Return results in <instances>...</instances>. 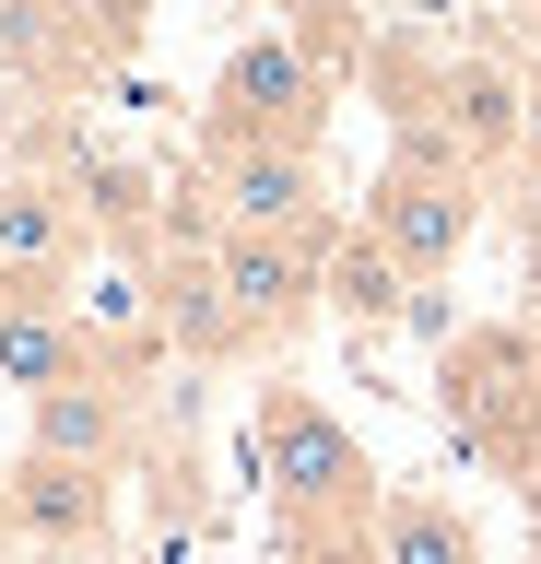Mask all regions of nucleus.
<instances>
[{
	"label": "nucleus",
	"mask_w": 541,
	"mask_h": 564,
	"mask_svg": "<svg viewBox=\"0 0 541 564\" xmlns=\"http://www.w3.org/2000/svg\"><path fill=\"white\" fill-rule=\"evenodd\" d=\"M12 494V541H47V553H107V506H118V470H83V458H12L0 470Z\"/></svg>",
	"instance_id": "nucleus-7"
},
{
	"label": "nucleus",
	"mask_w": 541,
	"mask_h": 564,
	"mask_svg": "<svg viewBox=\"0 0 541 564\" xmlns=\"http://www.w3.org/2000/svg\"><path fill=\"white\" fill-rule=\"evenodd\" d=\"M72 271H83V200H59L47 176H0V282L72 306Z\"/></svg>",
	"instance_id": "nucleus-8"
},
{
	"label": "nucleus",
	"mask_w": 541,
	"mask_h": 564,
	"mask_svg": "<svg viewBox=\"0 0 541 564\" xmlns=\"http://www.w3.org/2000/svg\"><path fill=\"white\" fill-rule=\"evenodd\" d=\"M213 271L236 294V317H248V341H294L329 306V247L318 236H224Z\"/></svg>",
	"instance_id": "nucleus-6"
},
{
	"label": "nucleus",
	"mask_w": 541,
	"mask_h": 564,
	"mask_svg": "<svg viewBox=\"0 0 541 564\" xmlns=\"http://www.w3.org/2000/svg\"><path fill=\"white\" fill-rule=\"evenodd\" d=\"M24 447L36 458H83V470H118V458H130V388L83 377V388H59V400H36Z\"/></svg>",
	"instance_id": "nucleus-10"
},
{
	"label": "nucleus",
	"mask_w": 541,
	"mask_h": 564,
	"mask_svg": "<svg viewBox=\"0 0 541 564\" xmlns=\"http://www.w3.org/2000/svg\"><path fill=\"white\" fill-rule=\"evenodd\" d=\"M248 435H259V470H271L283 529H377V518H389L377 458L354 447V423L329 412L318 388L271 377V388H259V412H248Z\"/></svg>",
	"instance_id": "nucleus-1"
},
{
	"label": "nucleus",
	"mask_w": 541,
	"mask_h": 564,
	"mask_svg": "<svg viewBox=\"0 0 541 564\" xmlns=\"http://www.w3.org/2000/svg\"><path fill=\"white\" fill-rule=\"evenodd\" d=\"M377 564H483V529H470L447 494H389V518H377Z\"/></svg>",
	"instance_id": "nucleus-13"
},
{
	"label": "nucleus",
	"mask_w": 541,
	"mask_h": 564,
	"mask_svg": "<svg viewBox=\"0 0 541 564\" xmlns=\"http://www.w3.org/2000/svg\"><path fill=\"white\" fill-rule=\"evenodd\" d=\"M0 541H12V494H0Z\"/></svg>",
	"instance_id": "nucleus-14"
},
{
	"label": "nucleus",
	"mask_w": 541,
	"mask_h": 564,
	"mask_svg": "<svg viewBox=\"0 0 541 564\" xmlns=\"http://www.w3.org/2000/svg\"><path fill=\"white\" fill-rule=\"evenodd\" d=\"M201 200H213L224 236H318V153H283V141H213Z\"/></svg>",
	"instance_id": "nucleus-5"
},
{
	"label": "nucleus",
	"mask_w": 541,
	"mask_h": 564,
	"mask_svg": "<svg viewBox=\"0 0 541 564\" xmlns=\"http://www.w3.org/2000/svg\"><path fill=\"white\" fill-rule=\"evenodd\" d=\"M213 247H224V236H213ZM213 247H177V259H165V294H153V317H165L201 365H213V352H248V317H236V294H224Z\"/></svg>",
	"instance_id": "nucleus-11"
},
{
	"label": "nucleus",
	"mask_w": 541,
	"mask_h": 564,
	"mask_svg": "<svg viewBox=\"0 0 541 564\" xmlns=\"http://www.w3.org/2000/svg\"><path fill=\"white\" fill-rule=\"evenodd\" d=\"M470 224H483L470 165H447L435 141H412V153H400V165H377V188H365V236L389 247L412 282H447V259L470 247Z\"/></svg>",
	"instance_id": "nucleus-3"
},
{
	"label": "nucleus",
	"mask_w": 541,
	"mask_h": 564,
	"mask_svg": "<svg viewBox=\"0 0 541 564\" xmlns=\"http://www.w3.org/2000/svg\"><path fill=\"white\" fill-rule=\"evenodd\" d=\"M412 294H424V282L400 271L389 247L365 236V224L329 247V317H354V329H389V317H412Z\"/></svg>",
	"instance_id": "nucleus-12"
},
{
	"label": "nucleus",
	"mask_w": 541,
	"mask_h": 564,
	"mask_svg": "<svg viewBox=\"0 0 541 564\" xmlns=\"http://www.w3.org/2000/svg\"><path fill=\"white\" fill-rule=\"evenodd\" d=\"M329 118V70L306 35H236L213 70V141H283V153H318Z\"/></svg>",
	"instance_id": "nucleus-2"
},
{
	"label": "nucleus",
	"mask_w": 541,
	"mask_h": 564,
	"mask_svg": "<svg viewBox=\"0 0 541 564\" xmlns=\"http://www.w3.org/2000/svg\"><path fill=\"white\" fill-rule=\"evenodd\" d=\"M447 423L483 458H530L541 423V329H470L447 341Z\"/></svg>",
	"instance_id": "nucleus-4"
},
{
	"label": "nucleus",
	"mask_w": 541,
	"mask_h": 564,
	"mask_svg": "<svg viewBox=\"0 0 541 564\" xmlns=\"http://www.w3.org/2000/svg\"><path fill=\"white\" fill-rule=\"evenodd\" d=\"M107 377L95 341H83V317L59 294H24V282H0V388H24V400H59V388Z\"/></svg>",
	"instance_id": "nucleus-9"
}]
</instances>
